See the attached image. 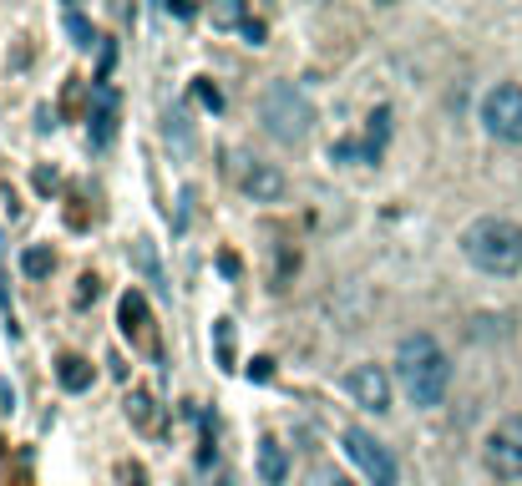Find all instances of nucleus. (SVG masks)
<instances>
[{
    "mask_svg": "<svg viewBox=\"0 0 522 486\" xmlns=\"http://www.w3.org/2000/svg\"><path fill=\"white\" fill-rule=\"evenodd\" d=\"M66 31L77 36V46H92V41H97V31L87 26V16H82V11H66Z\"/></svg>",
    "mask_w": 522,
    "mask_h": 486,
    "instance_id": "obj_17",
    "label": "nucleus"
},
{
    "mask_svg": "<svg viewBox=\"0 0 522 486\" xmlns=\"http://www.w3.org/2000/svg\"><path fill=\"white\" fill-rule=\"evenodd\" d=\"M127 421L137 426V431H147V436H158L163 431V416H158V400L147 395V390H132L127 395Z\"/></svg>",
    "mask_w": 522,
    "mask_h": 486,
    "instance_id": "obj_11",
    "label": "nucleus"
},
{
    "mask_svg": "<svg viewBox=\"0 0 522 486\" xmlns=\"http://www.w3.org/2000/svg\"><path fill=\"white\" fill-rule=\"evenodd\" d=\"M0 213H11V218L21 213V208H16V193H6V188H0Z\"/></svg>",
    "mask_w": 522,
    "mask_h": 486,
    "instance_id": "obj_24",
    "label": "nucleus"
},
{
    "mask_svg": "<svg viewBox=\"0 0 522 486\" xmlns=\"http://www.w3.org/2000/svg\"><path fill=\"white\" fill-rule=\"evenodd\" d=\"M198 102H203L208 112H223V92L213 87V81H208V76H198Z\"/></svg>",
    "mask_w": 522,
    "mask_h": 486,
    "instance_id": "obj_19",
    "label": "nucleus"
},
{
    "mask_svg": "<svg viewBox=\"0 0 522 486\" xmlns=\"http://www.w3.org/2000/svg\"><path fill=\"white\" fill-rule=\"evenodd\" d=\"M345 390L355 395V405H365V411H391V375L381 365H355L345 375Z\"/></svg>",
    "mask_w": 522,
    "mask_h": 486,
    "instance_id": "obj_8",
    "label": "nucleus"
},
{
    "mask_svg": "<svg viewBox=\"0 0 522 486\" xmlns=\"http://www.w3.org/2000/svg\"><path fill=\"white\" fill-rule=\"evenodd\" d=\"M163 16H178V21H188V16H198L193 6H163Z\"/></svg>",
    "mask_w": 522,
    "mask_h": 486,
    "instance_id": "obj_25",
    "label": "nucleus"
},
{
    "mask_svg": "<svg viewBox=\"0 0 522 486\" xmlns=\"http://www.w3.org/2000/svg\"><path fill=\"white\" fill-rule=\"evenodd\" d=\"M345 456L365 471L370 486H396V476H401V471H396V456H391L376 436H370V431H360V426L345 431Z\"/></svg>",
    "mask_w": 522,
    "mask_h": 486,
    "instance_id": "obj_6",
    "label": "nucleus"
},
{
    "mask_svg": "<svg viewBox=\"0 0 522 486\" xmlns=\"http://www.w3.org/2000/svg\"><path fill=\"white\" fill-rule=\"evenodd\" d=\"M239 188L254 203H279L284 198V173L269 168V162H249V168H239Z\"/></svg>",
    "mask_w": 522,
    "mask_h": 486,
    "instance_id": "obj_9",
    "label": "nucleus"
},
{
    "mask_svg": "<svg viewBox=\"0 0 522 486\" xmlns=\"http://www.w3.org/2000/svg\"><path fill=\"white\" fill-rule=\"evenodd\" d=\"M36 188H41V193H51V188H56V173H46V168H41V173H36Z\"/></svg>",
    "mask_w": 522,
    "mask_h": 486,
    "instance_id": "obj_26",
    "label": "nucleus"
},
{
    "mask_svg": "<svg viewBox=\"0 0 522 486\" xmlns=\"http://www.w3.org/2000/svg\"><path fill=\"white\" fill-rule=\"evenodd\" d=\"M239 36H244L249 46H264V36H269V26H264V21H254V16H244V26H239Z\"/></svg>",
    "mask_w": 522,
    "mask_h": 486,
    "instance_id": "obj_20",
    "label": "nucleus"
},
{
    "mask_svg": "<svg viewBox=\"0 0 522 486\" xmlns=\"http://www.w3.org/2000/svg\"><path fill=\"white\" fill-rule=\"evenodd\" d=\"M386 132H391V112H386V107H381V112H370V127H365V142H360V157H365V162H376V157H381Z\"/></svg>",
    "mask_w": 522,
    "mask_h": 486,
    "instance_id": "obj_14",
    "label": "nucleus"
},
{
    "mask_svg": "<svg viewBox=\"0 0 522 486\" xmlns=\"http://www.w3.org/2000/svg\"><path fill=\"white\" fill-rule=\"evenodd\" d=\"M482 461L497 481H522V416H502L487 441H482Z\"/></svg>",
    "mask_w": 522,
    "mask_h": 486,
    "instance_id": "obj_4",
    "label": "nucleus"
},
{
    "mask_svg": "<svg viewBox=\"0 0 522 486\" xmlns=\"http://www.w3.org/2000/svg\"><path fill=\"white\" fill-rule=\"evenodd\" d=\"M213 340H218V365L234 370V319H213Z\"/></svg>",
    "mask_w": 522,
    "mask_h": 486,
    "instance_id": "obj_15",
    "label": "nucleus"
},
{
    "mask_svg": "<svg viewBox=\"0 0 522 486\" xmlns=\"http://www.w3.org/2000/svg\"><path fill=\"white\" fill-rule=\"evenodd\" d=\"M259 122L274 142H305L310 127H315V107L294 81H274V87H264V97H259Z\"/></svg>",
    "mask_w": 522,
    "mask_h": 486,
    "instance_id": "obj_3",
    "label": "nucleus"
},
{
    "mask_svg": "<svg viewBox=\"0 0 522 486\" xmlns=\"http://www.w3.org/2000/svg\"><path fill=\"white\" fill-rule=\"evenodd\" d=\"M117 324H122V335L142 350V355H163V345H158V330H153V309H147V294L142 289H127L122 294V304H117Z\"/></svg>",
    "mask_w": 522,
    "mask_h": 486,
    "instance_id": "obj_7",
    "label": "nucleus"
},
{
    "mask_svg": "<svg viewBox=\"0 0 522 486\" xmlns=\"http://www.w3.org/2000/svg\"><path fill=\"white\" fill-rule=\"evenodd\" d=\"M56 380H61L66 390H87V385H92V360H82V355H61V360H56Z\"/></svg>",
    "mask_w": 522,
    "mask_h": 486,
    "instance_id": "obj_13",
    "label": "nucleus"
},
{
    "mask_svg": "<svg viewBox=\"0 0 522 486\" xmlns=\"http://www.w3.org/2000/svg\"><path fill=\"white\" fill-rule=\"evenodd\" d=\"M284 471H289L284 446H279L274 436H264V441H259V486H284Z\"/></svg>",
    "mask_w": 522,
    "mask_h": 486,
    "instance_id": "obj_12",
    "label": "nucleus"
},
{
    "mask_svg": "<svg viewBox=\"0 0 522 486\" xmlns=\"http://www.w3.org/2000/svg\"><path fill=\"white\" fill-rule=\"evenodd\" d=\"M51 264H56V259H51V249H26V254H21V269H26L31 279H46V274H51Z\"/></svg>",
    "mask_w": 522,
    "mask_h": 486,
    "instance_id": "obj_16",
    "label": "nucleus"
},
{
    "mask_svg": "<svg viewBox=\"0 0 522 486\" xmlns=\"http://www.w3.org/2000/svg\"><path fill=\"white\" fill-rule=\"evenodd\" d=\"M269 375H274V360H269V355H259V360H249V380H259V385H264Z\"/></svg>",
    "mask_w": 522,
    "mask_h": 486,
    "instance_id": "obj_22",
    "label": "nucleus"
},
{
    "mask_svg": "<svg viewBox=\"0 0 522 486\" xmlns=\"http://www.w3.org/2000/svg\"><path fill=\"white\" fill-rule=\"evenodd\" d=\"M462 254L492 274V279H512L522 269V228L512 218H477L467 233H462Z\"/></svg>",
    "mask_w": 522,
    "mask_h": 486,
    "instance_id": "obj_2",
    "label": "nucleus"
},
{
    "mask_svg": "<svg viewBox=\"0 0 522 486\" xmlns=\"http://www.w3.org/2000/svg\"><path fill=\"white\" fill-rule=\"evenodd\" d=\"M310 486H355L345 471H335V466H315V476H310Z\"/></svg>",
    "mask_w": 522,
    "mask_h": 486,
    "instance_id": "obj_18",
    "label": "nucleus"
},
{
    "mask_svg": "<svg viewBox=\"0 0 522 486\" xmlns=\"http://www.w3.org/2000/svg\"><path fill=\"white\" fill-rule=\"evenodd\" d=\"M92 102H97V112H92V122H97V142H112V132H117V92L107 87V81H97L92 87Z\"/></svg>",
    "mask_w": 522,
    "mask_h": 486,
    "instance_id": "obj_10",
    "label": "nucleus"
},
{
    "mask_svg": "<svg viewBox=\"0 0 522 486\" xmlns=\"http://www.w3.org/2000/svg\"><path fill=\"white\" fill-rule=\"evenodd\" d=\"M482 127L497 142H522V87L517 81H497L482 97Z\"/></svg>",
    "mask_w": 522,
    "mask_h": 486,
    "instance_id": "obj_5",
    "label": "nucleus"
},
{
    "mask_svg": "<svg viewBox=\"0 0 522 486\" xmlns=\"http://www.w3.org/2000/svg\"><path fill=\"white\" fill-rule=\"evenodd\" d=\"M213 21H218V26H244V11H239V6H218Z\"/></svg>",
    "mask_w": 522,
    "mask_h": 486,
    "instance_id": "obj_23",
    "label": "nucleus"
},
{
    "mask_svg": "<svg viewBox=\"0 0 522 486\" xmlns=\"http://www.w3.org/2000/svg\"><path fill=\"white\" fill-rule=\"evenodd\" d=\"M77 284H82V289H77V304H87V299H97V294H102V279H97V274H82Z\"/></svg>",
    "mask_w": 522,
    "mask_h": 486,
    "instance_id": "obj_21",
    "label": "nucleus"
},
{
    "mask_svg": "<svg viewBox=\"0 0 522 486\" xmlns=\"http://www.w3.org/2000/svg\"><path fill=\"white\" fill-rule=\"evenodd\" d=\"M396 385L411 405H441L446 385H452V360L431 335H406L396 350Z\"/></svg>",
    "mask_w": 522,
    "mask_h": 486,
    "instance_id": "obj_1",
    "label": "nucleus"
}]
</instances>
